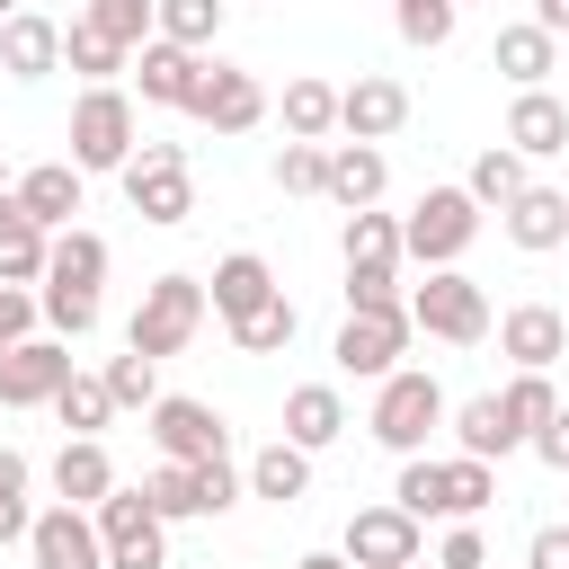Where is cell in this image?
Returning a JSON list of instances; mask_svg holds the SVG:
<instances>
[{
  "mask_svg": "<svg viewBox=\"0 0 569 569\" xmlns=\"http://www.w3.org/2000/svg\"><path fill=\"white\" fill-rule=\"evenodd\" d=\"M382 187H391V169H382V151H373V142H329V178H320V196H329V204L365 213V204H382Z\"/></svg>",
  "mask_w": 569,
  "mask_h": 569,
  "instance_id": "obj_21",
  "label": "cell"
},
{
  "mask_svg": "<svg viewBox=\"0 0 569 569\" xmlns=\"http://www.w3.org/2000/svg\"><path fill=\"white\" fill-rule=\"evenodd\" d=\"M533 453H542V462H551V471L569 480V400L551 409V427H533Z\"/></svg>",
  "mask_w": 569,
  "mask_h": 569,
  "instance_id": "obj_48",
  "label": "cell"
},
{
  "mask_svg": "<svg viewBox=\"0 0 569 569\" xmlns=\"http://www.w3.org/2000/svg\"><path fill=\"white\" fill-rule=\"evenodd\" d=\"M445 498H453V525H471V516L498 498V462H471V453H453V462H445Z\"/></svg>",
  "mask_w": 569,
  "mask_h": 569,
  "instance_id": "obj_42",
  "label": "cell"
},
{
  "mask_svg": "<svg viewBox=\"0 0 569 569\" xmlns=\"http://www.w3.org/2000/svg\"><path fill=\"white\" fill-rule=\"evenodd\" d=\"M133 160V89H80L71 98V169H124Z\"/></svg>",
  "mask_w": 569,
  "mask_h": 569,
  "instance_id": "obj_5",
  "label": "cell"
},
{
  "mask_svg": "<svg viewBox=\"0 0 569 569\" xmlns=\"http://www.w3.org/2000/svg\"><path fill=\"white\" fill-rule=\"evenodd\" d=\"M533 27L560 44V36H569V0H533Z\"/></svg>",
  "mask_w": 569,
  "mask_h": 569,
  "instance_id": "obj_50",
  "label": "cell"
},
{
  "mask_svg": "<svg viewBox=\"0 0 569 569\" xmlns=\"http://www.w3.org/2000/svg\"><path fill=\"white\" fill-rule=\"evenodd\" d=\"M525 187H533V169H525V160H516V151H507V142H489V151H480V160H471V178H462V196H471V204H480V213H489V204H498V213H507V204H516V196H525Z\"/></svg>",
  "mask_w": 569,
  "mask_h": 569,
  "instance_id": "obj_31",
  "label": "cell"
},
{
  "mask_svg": "<svg viewBox=\"0 0 569 569\" xmlns=\"http://www.w3.org/2000/svg\"><path fill=\"white\" fill-rule=\"evenodd\" d=\"M267 293H284V284H276V267H267L258 249H231V258L213 267V284H204V302H213V320H222V329H231V320H249Z\"/></svg>",
  "mask_w": 569,
  "mask_h": 569,
  "instance_id": "obj_18",
  "label": "cell"
},
{
  "mask_svg": "<svg viewBox=\"0 0 569 569\" xmlns=\"http://www.w3.org/2000/svg\"><path fill=\"white\" fill-rule=\"evenodd\" d=\"M525 569H569V525H542L525 542Z\"/></svg>",
  "mask_w": 569,
  "mask_h": 569,
  "instance_id": "obj_49",
  "label": "cell"
},
{
  "mask_svg": "<svg viewBox=\"0 0 569 569\" xmlns=\"http://www.w3.org/2000/svg\"><path fill=\"white\" fill-rule=\"evenodd\" d=\"M436 569H489V542H480V525H453V533L436 542Z\"/></svg>",
  "mask_w": 569,
  "mask_h": 569,
  "instance_id": "obj_47",
  "label": "cell"
},
{
  "mask_svg": "<svg viewBox=\"0 0 569 569\" xmlns=\"http://www.w3.org/2000/svg\"><path fill=\"white\" fill-rule=\"evenodd\" d=\"M27 489H36V462L18 445H0V542H27V525H36Z\"/></svg>",
  "mask_w": 569,
  "mask_h": 569,
  "instance_id": "obj_37",
  "label": "cell"
},
{
  "mask_svg": "<svg viewBox=\"0 0 569 569\" xmlns=\"http://www.w3.org/2000/svg\"><path fill=\"white\" fill-rule=\"evenodd\" d=\"M18 338H36V293H27V284H0V356H9Z\"/></svg>",
  "mask_w": 569,
  "mask_h": 569,
  "instance_id": "obj_46",
  "label": "cell"
},
{
  "mask_svg": "<svg viewBox=\"0 0 569 569\" xmlns=\"http://www.w3.org/2000/svg\"><path fill=\"white\" fill-rule=\"evenodd\" d=\"M338 560H347V569H418V560H427V525L400 516L391 498H382V507H356Z\"/></svg>",
  "mask_w": 569,
  "mask_h": 569,
  "instance_id": "obj_9",
  "label": "cell"
},
{
  "mask_svg": "<svg viewBox=\"0 0 569 569\" xmlns=\"http://www.w3.org/2000/svg\"><path fill=\"white\" fill-rule=\"evenodd\" d=\"M187 116L213 124V133H249V124H267V89H258V71H240V62H204V89H196Z\"/></svg>",
  "mask_w": 569,
  "mask_h": 569,
  "instance_id": "obj_14",
  "label": "cell"
},
{
  "mask_svg": "<svg viewBox=\"0 0 569 569\" xmlns=\"http://www.w3.org/2000/svg\"><path fill=\"white\" fill-rule=\"evenodd\" d=\"M107 489H116L107 445H98V436H62V453H53V498H62V507H98Z\"/></svg>",
  "mask_w": 569,
  "mask_h": 569,
  "instance_id": "obj_23",
  "label": "cell"
},
{
  "mask_svg": "<svg viewBox=\"0 0 569 569\" xmlns=\"http://www.w3.org/2000/svg\"><path fill=\"white\" fill-rule=\"evenodd\" d=\"M453 18H462V0H391V27H400V44H453Z\"/></svg>",
  "mask_w": 569,
  "mask_h": 569,
  "instance_id": "obj_41",
  "label": "cell"
},
{
  "mask_svg": "<svg viewBox=\"0 0 569 569\" xmlns=\"http://www.w3.org/2000/svg\"><path fill=\"white\" fill-rule=\"evenodd\" d=\"M142 507H151L160 525H187V516H196V471H187V462H151V471H142Z\"/></svg>",
  "mask_w": 569,
  "mask_h": 569,
  "instance_id": "obj_39",
  "label": "cell"
},
{
  "mask_svg": "<svg viewBox=\"0 0 569 569\" xmlns=\"http://www.w3.org/2000/svg\"><path fill=\"white\" fill-rule=\"evenodd\" d=\"M471 240H480V204L462 187H427L400 213V258H418V267H462Z\"/></svg>",
  "mask_w": 569,
  "mask_h": 569,
  "instance_id": "obj_4",
  "label": "cell"
},
{
  "mask_svg": "<svg viewBox=\"0 0 569 569\" xmlns=\"http://www.w3.org/2000/svg\"><path fill=\"white\" fill-rule=\"evenodd\" d=\"M44 249L53 231L18 213V196H0V284H44Z\"/></svg>",
  "mask_w": 569,
  "mask_h": 569,
  "instance_id": "obj_29",
  "label": "cell"
},
{
  "mask_svg": "<svg viewBox=\"0 0 569 569\" xmlns=\"http://www.w3.org/2000/svg\"><path fill=\"white\" fill-rule=\"evenodd\" d=\"M18 9H27V0H0V27H9V18H18Z\"/></svg>",
  "mask_w": 569,
  "mask_h": 569,
  "instance_id": "obj_52",
  "label": "cell"
},
{
  "mask_svg": "<svg viewBox=\"0 0 569 569\" xmlns=\"http://www.w3.org/2000/svg\"><path fill=\"white\" fill-rule=\"evenodd\" d=\"M240 489H249V498H276V507H293V498L311 489V453L276 436V445H258V453H249V471H240Z\"/></svg>",
  "mask_w": 569,
  "mask_h": 569,
  "instance_id": "obj_28",
  "label": "cell"
},
{
  "mask_svg": "<svg viewBox=\"0 0 569 569\" xmlns=\"http://www.w3.org/2000/svg\"><path fill=\"white\" fill-rule=\"evenodd\" d=\"M507 151H516V160H551V151H569V98H551V89H516V107H507Z\"/></svg>",
  "mask_w": 569,
  "mask_h": 569,
  "instance_id": "obj_17",
  "label": "cell"
},
{
  "mask_svg": "<svg viewBox=\"0 0 569 569\" xmlns=\"http://www.w3.org/2000/svg\"><path fill=\"white\" fill-rule=\"evenodd\" d=\"M204 311H213V302H204V276H151L142 302H133V320H124V347L151 356V365H160V356H187L196 329H204Z\"/></svg>",
  "mask_w": 569,
  "mask_h": 569,
  "instance_id": "obj_2",
  "label": "cell"
},
{
  "mask_svg": "<svg viewBox=\"0 0 569 569\" xmlns=\"http://www.w3.org/2000/svg\"><path fill=\"white\" fill-rule=\"evenodd\" d=\"M151 9H160V0H89L80 18H89V27L107 36V44H124V53H142V44H151Z\"/></svg>",
  "mask_w": 569,
  "mask_h": 569,
  "instance_id": "obj_40",
  "label": "cell"
},
{
  "mask_svg": "<svg viewBox=\"0 0 569 569\" xmlns=\"http://www.w3.org/2000/svg\"><path fill=\"white\" fill-rule=\"evenodd\" d=\"M320 178H329V142H284L276 151V187L284 196H320Z\"/></svg>",
  "mask_w": 569,
  "mask_h": 569,
  "instance_id": "obj_44",
  "label": "cell"
},
{
  "mask_svg": "<svg viewBox=\"0 0 569 569\" xmlns=\"http://www.w3.org/2000/svg\"><path fill=\"white\" fill-rule=\"evenodd\" d=\"M329 133H338V80L320 71L284 80V142H329Z\"/></svg>",
  "mask_w": 569,
  "mask_h": 569,
  "instance_id": "obj_30",
  "label": "cell"
},
{
  "mask_svg": "<svg viewBox=\"0 0 569 569\" xmlns=\"http://www.w3.org/2000/svg\"><path fill=\"white\" fill-rule=\"evenodd\" d=\"M551 62H560V44L533 27V18H516V27H498V44H489V71H507L516 89H551Z\"/></svg>",
  "mask_w": 569,
  "mask_h": 569,
  "instance_id": "obj_24",
  "label": "cell"
},
{
  "mask_svg": "<svg viewBox=\"0 0 569 569\" xmlns=\"http://www.w3.org/2000/svg\"><path fill=\"white\" fill-rule=\"evenodd\" d=\"M80 373L71 338H18L0 356V409H53V391Z\"/></svg>",
  "mask_w": 569,
  "mask_h": 569,
  "instance_id": "obj_11",
  "label": "cell"
},
{
  "mask_svg": "<svg viewBox=\"0 0 569 569\" xmlns=\"http://www.w3.org/2000/svg\"><path fill=\"white\" fill-rule=\"evenodd\" d=\"M187 471H196V516H222L240 498V471L231 462H187Z\"/></svg>",
  "mask_w": 569,
  "mask_h": 569,
  "instance_id": "obj_45",
  "label": "cell"
},
{
  "mask_svg": "<svg viewBox=\"0 0 569 569\" xmlns=\"http://www.w3.org/2000/svg\"><path fill=\"white\" fill-rule=\"evenodd\" d=\"M507 240L533 249V258L560 249V240H569V196H560V187H525V196L507 204Z\"/></svg>",
  "mask_w": 569,
  "mask_h": 569,
  "instance_id": "obj_25",
  "label": "cell"
},
{
  "mask_svg": "<svg viewBox=\"0 0 569 569\" xmlns=\"http://www.w3.org/2000/svg\"><path fill=\"white\" fill-rule=\"evenodd\" d=\"M409 329H427L445 347H480L489 338V293L462 267H427V284L409 293Z\"/></svg>",
  "mask_w": 569,
  "mask_h": 569,
  "instance_id": "obj_6",
  "label": "cell"
},
{
  "mask_svg": "<svg viewBox=\"0 0 569 569\" xmlns=\"http://www.w3.org/2000/svg\"><path fill=\"white\" fill-rule=\"evenodd\" d=\"M0 196H9V169H0Z\"/></svg>",
  "mask_w": 569,
  "mask_h": 569,
  "instance_id": "obj_53",
  "label": "cell"
},
{
  "mask_svg": "<svg viewBox=\"0 0 569 569\" xmlns=\"http://www.w3.org/2000/svg\"><path fill=\"white\" fill-rule=\"evenodd\" d=\"M391 507H400V516H418V525H427V516H445V525H453L445 462H436V453H409V462H400V480H391Z\"/></svg>",
  "mask_w": 569,
  "mask_h": 569,
  "instance_id": "obj_32",
  "label": "cell"
},
{
  "mask_svg": "<svg viewBox=\"0 0 569 569\" xmlns=\"http://www.w3.org/2000/svg\"><path fill=\"white\" fill-rule=\"evenodd\" d=\"M293 569H347V560H338V551H302Z\"/></svg>",
  "mask_w": 569,
  "mask_h": 569,
  "instance_id": "obj_51",
  "label": "cell"
},
{
  "mask_svg": "<svg viewBox=\"0 0 569 569\" xmlns=\"http://www.w3.org/2000/svg\"><path fill=\"white\" fill-rule=\"evenodd\" d=\"M151 36H169V44L204 53V44L222 36V0H160V9H151Z\"/></svg>",
  "mask_w": 569,
  "mask_h": 569,
  "instance_id": "obj_36",
  "label": "cell"
},
{
  "mask_svg": "<svg viewBox=\"0 0 569 569\" xmlns=\"http://www.w3.org/2000/svg\"><path fill=\"white\" fill-rule=\"evenodd\" d=\"M124 178V204L151 222V231H178L196 213V178H187V142H133V160L116 169Z\"/></svg>",
  "mask_w": 569,
  "mask_h": 569,
  "instance_id": "obj_3",
  "label": "cell"
},
{
  "mask_svg": "<svg viewBox=\"0 0 569 569\" xmlns=\"http://www.w3.org/2000/svg\"><path fill=\"white\" fill-rule=\"evenodd\" d=\"M329 356H338V373H356V382L400 373V356H409V302H400V311H347Z\"/></svg>",
  "mask_w": 569,
  "mask_h": 569,
  "instance_id": "obj_10",
  "label": "cell"
},
{
  "mask_svg": "<svg viewBox=\"0 0 569 569\" xmlns=\"http://www.w3.org/2000/svg\"><path fill=\"white\" fill-rule=\"evenodd\" d=\"M0 71H9V80H44V71H62V27H53L44 9H18V18L0 27Z\"/></svg>",
  "mask_w": 569,
  "mask_h": 569,
  "instance_id": "obj_20",
  "label": "cell"
},
{
  "mask_svg": "<svg viewBox=\"0 0 569 569\" xmlns=\"http://www.w3.org/2000/svg\"><path fill=\"white\" fill-rule=\"evenodd\" d=\"M142 427H151L160 462H231V427H222V409H213V400L160 391V400L142 409Z\"/></svg>",
  "mask_w": 569,
  "mask_h": 569,
  "instance_id": "obj_8",
  "label": "cell"
},
{
  "mask_svg": "<svg viewBox=\"0 0 569 569\" xmlns=\"http://www.w3.org/2000/svg\"><path fill=\"white\" fill-rule=\"evenodd\" d=\"M409 124V89L391 80V71H356L347 89H338V133L347 142H391Z\"/></svg>",
  "mask_w": 569,
  "mask_h": 569,
  "instance_id": "obj_12",
  "label": "cell"
},
{
  "mask_svg": "<svg viewBox=\"0 0 569 569\" xmlns=\"http://www.w3.org/2000/svg\"><path fill=\"white\" fill-rule=\"evenodd\" d=\"M498 409H507L516 445H533V427H551L560 391H551V373H507V382H498Z\"/></svg>",
  "mask_w": 569,
  "mask_h": 569,
  "instance_id": "obj_34",
  "label": "cell"
},
{
  "mask_svg": "<svg viewBox=\"0 0 569 569\" xmlns=\"http://www.w3.org/2000/svg\"><path fill=\"white\" fill-rule=\"evenodd\" d=\"M62 71H80L89 89H107V80L124 71V44H107L89 18H71V27H62Z\"/></svg>",
  "mask_w": 569,
  "mask_h": 569,
  "instance_id": "obj_35",
  "label": "cell"
},
{
  "mask_svg": "<svg viewBox=\"0 0 569 569\" xmlns=\"http://www.w3.org/2000/svg\"><path fill=\"white\" fill-rule=\"evenodd\" d=\"M133 89H142V107H196V89H204V53H187V44H169V36H151L142 53H133Z\"/></svg>",
  "mask_w": 569,
  "mask_h": 569,
  "instance_id": "obj_16",
  "label": "cell"
},
{
  "mask_svg": "<svg viewBox=\"0 0 569 569\" xmlns=\"http://www.w3.org/2000/svg\"><path fill=\"white\" fill-rule=\"evenodd\" d=\"M89 525H98V551H107V569H169V525L142 507V489H107L98 507H89Z\"/></svg>",
  "mask_w": 569,
  "mask_h": 569,
  "instance_id": "obj_7",
  "label": "cell"
},
{
  "mask_svg": "<svg viewBox=\"0 0 569 569\" xmlns=\"http://www.w3.org/2000/svg\"><path fill=\"white\" fill-rule=\"evenodd\" d=\"M53 418H62L71 436H98V427L116 418V400H107V382H98V373H71V382L53 391Z\"/></svg>",
  "mask_w": 569,
  "mask_h": 569,
  "instance_id": "obj_38",
  "label": "cell"
},
{
  "mask_svg": "<svg viewBox=\"0 0 569 569\" xmlns=\"http://www.w3.org/2000/svg\"><path fill=\"white\" fill-rule=\"evenodd\" d=\"M338 436H347V400H338V382H293V391H284V445L329 453Z\"/></svg>",
  "mask_w": 569,
  "mask_h": 569,
  "instance_id": "obj_19",
  "label": "cell"
},
{
  "mask_svg": "<svg viewBox=\"0 0 569 569\" xmlns=\"http://www.w3.org/2000/svg\"><path fill=\"white\" fill-rule=\"evenodd\" d=\"M44 284H62V293H98L107 284V240L98 231H53V249H44Z\"/></svg>",
  "mask_w": 569,
  "mask_h": 569,
  "instance_id": "obj_26",
  "label": "cell"
},
{
  "mask_svg": "<svg viewBox=\"0 0 569 569\" xmlns=\"http://www.w3.org/2000/svg\"><path fill=\"white\" fill-rule=\"evenodd\" d=\"M445 418H453V445H462L471 462H498V453H516V427H507L498 391H471V400H453Z\"/></svg>",
  "mask_w": 569,
  "mask_h": 569,
  "instance_id": "obj_27",
  "label": "cell"
},
{
  "mask_svg": "<svg viewBox=\"0 0 569 569\" xmlns=\"http://www.w3.org/2000/svg\"><path fill=\"white\" fill-rule=\"evenodd\" d=\"M445 409H453V400H445V382H436L427 365H400V373H382V382H373V418H365V427H373V445H382V453H400V462H409V453H427V436L445 427Z\"/></svg>",
  "mask_w": 569,
  "mask_h": 569,
  "instance_id": "obj_1",
  "label": "cell"
},
{
  "mask_svg": "<svg viewBox=\"0 0 569 569\" xmlns=\"http://www.w3.org/2000/svg\"><path fill=\"white\" fill-rule=\"evenodd\" d=\"M293 329H302V311H293L284 293H267L249 320H231V347H240V356H284V347H293Z\"/></svg>",
  "mask_w": 569,
  "mask_h": 569,
  "instance_id": "obj_33",
  "label": "cell"
},
{
  "mask_svg": "<svg viewBox=\"0 0 569 569\" xmlns=\"http://www.w3.org/2000/svg\"><path fill=\"white\" fill-rule=\"evenodd\" d=\"M98 382H107V400H116V409H151V400H160V365H151V356H133V347H124Z\"/></svg>",
  "mask_w": 569,
  "mask_h": 569,
  "instance_id": "obj_43",
  "label": "cell"
},
{
  "mask_svg": "<svg viewBox=\"0 0 569 569\" xmlns=\"http://www.w3.org/2000/svg\"><path fill=\"white\" fill-rule=\"evenodd\" d=\"M498 356H507L516 373H551V365L569 356V320H560L551 302H516V311H498Z\"/></svg>",
  "mask_w": 569,
  "mask_h": 569,
  "instance_id": "obj_15",
  "label": "cell"
},
{
  "mask_svg": "<svg viewBox=\"0 0 569 569\" xmlns=\"http://www.w3.org/2000/svg\"><path fill=\"white\" fill-rule=\"evenodd\" d=\"M9 196H18V213H27V222L71 231V213H80V169H71V160H36V169H27Z\"/></svg>",
  "mask_w": 569,
  "mask_h": 569,
  "instance_id": "obj_22",
  "label": "cell"
},
{
  "mask_svg": "<svg viewBox=\"0 0 569 569\" xmlns=\"http://www.w3.org/2000/svg\"><path fill=\"white\" fill-rule=\"evenodd\" d=\"M27 560H36V569H107L89 507H62V498L36 507V525H27Z\"/></svg>",
  "mask_w": 569,
  "mask_h": 569,
  "instance_id": "obj_13",
  "label": "cell"
}]
</instances>
